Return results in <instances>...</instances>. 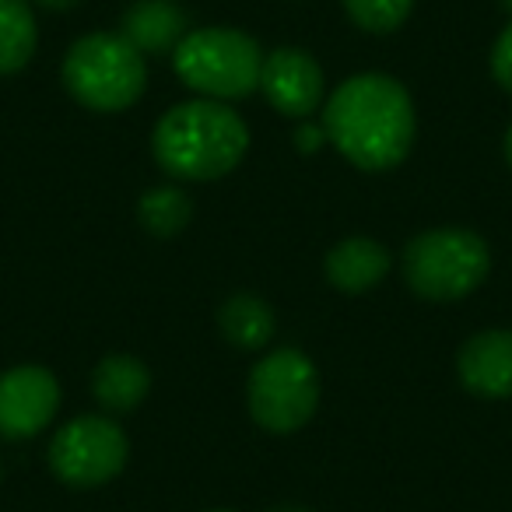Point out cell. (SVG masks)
<instances>
[{
    "mask_svg": "<svg viewBox=\"0 0 512 512\" xmlns=\"http://www.w3.org/2000/svg\"><path fill=\"white\" fill-rule=\"evenodd\" d=\"M32 4H39V8H46V11H67V8H74L78 0H32Z\"/></svg>",
    "mask_w": 512,
    "mask_h": 512,
    "instance_id": "obj_20",
    "label": "cell"
},
{
    "mask_svg": "<svg viewBox=\"0 0 512 512\" xmlns=\"http://www.w3.org/2000/svg\"><path fill=\"white\" fill-rule=\"evenodd\" d=\"M344 8L358 29L383 36V32H393L407 22L414 0H344Z\"/></svg>",
    "mask_w": 512,
    "mask_h": 512,
    "instance_id": "obj_17",
    "label": "cell"
},
{
    "mask_svg": "<svg viewBox=\"0 0 512 512\" xmlns=\"http://www.w3.org/2000/svg\"><path fill=\"white\" fill-rule=\"evenodd\" d=\"M505 158H509V165H512V127H509V134H505Z\"/></svg>",
    "mask_w": 512,
    "mask_h": 512,
    "instance_id": "obj_22",
    "label": "cell"
},
{
    "mask_svg": "<svg viewBox=\"0 0 512 512\" xmlns=\"http://www.w3.org/2000/svg\"><path fill=\"white\" fill-rule=\"evenodd\" d=\"M327 144L365 172L393 169L414 144V102L390 74H355L323 106Z\"/></svg>",
    "mask_w": 512,
    "mask_h": 512,
    "instance_id": "obj_1",
    "label": "cell"
},
{
    "mask_svg": "<svg viewBox=\"0 0 512 512\" xmlns=\"http://www.w3.org/2000/svg\"><path fill=\"white\" fill-rule=\"evenodd\" d=\"M221 334L242 351H256L271 344L278 320H274V309L256 295H232V299L221 306L218 313Z\"/></svg>",
    "mask_w": 512,
    "mask_h": 512,
    "instance_id": "obj_14",
    "label": "cell"
},
{
    "mask_svg": "<svg viewBox=\"0 0 512 512\" xmlns=\"http://www.w3.org/2000/svg\"><path fill=\"white\" fill-rule=\"evenodd\" d=\"M151 148L169 176L211 183L242 162L249 148V130L242 116L228 109V102L193 99L172 106L158 120Z\"/></svg>",
    "mask_w": 512,
    "mask_h": 512,
    "instance_id": "obj_2",
    "label": "cell"
},
{
    "mask_svg": "<svg viewBox=\"0 0 512 512\" xmlns=\"http://www.w3.org/2000/svg\"><path fill=\"white\" fill-rule=\"evenodd\" d=\"M60 407V383L43 365H18L0 376V439L39 435Z\"/></svg>",
    "mask_w": 512,
    "mask_h": 512,
    "instance_id": "obj_8",
    "label": "cell"
},
{
    "mask_svg": "<svg viewBox=\"0 0 512 512\" xmlns=\"http://www.w3.org/2000/svg\"><path fill=\"white\" fill-rule=\"evenodd\" d=\"M260 92L281 116L306 120L323 102V71L306 50H274L260 67Z\"/></svg>",
    "mask_w": 512,
    "mask_h": 512,
    "instance_id": "obj_9",
    "label": "cell"
},
{
    "mask_svg": "<svg viewBox=\"0 0 512 512\" xmlns=\"http://www.w3.org/2000/svg\"><path fill=\"white\" fill-rule=\"evenodd\" d=\"M39 43L29 0H0V74L22 71Z\"/></svg>",
    "mask_w": 512,
    "mask_h": 512,
    "instance_id": "obj_15",
    "label": "cell"
},
{
    "mask_svg": "<svg viewBox=\"0 0 512 512\" xmlns=\"http://www.w3.org/2000/svg\"><path fill=\"white\" fill-rule=\"evenodd\" d=\"M460 383L474 397L505 400L512 397V330H484L460 348L456 358Z\"/></svg>",
    "mask_w": 512,
    "mask_h": 512,
    "instance_id": "obj_10",
    "label": "cell"
},
{
    "mask_svg": "<svg viewBox=\"0 0 512 512\" xmlns=\"http://www.w3.org/2000/svg\"><path fill=\"white\" fill-rule=\"evenodd\" d=\"M64 85L95 113H120L141 99L148 85L144 53L116 32H95L67 50Z\"/></svg>",
    "mask_w": 512,
    "mask_h": 512,
    "instance_id": "obj_4",
    "label": "cell"
},
{
    "mask_svg": "<svg viewBox=\"0 0 512 512\" xmlns=\"http://www.w3.org/2000/svg\"><path fill=\"white\" fill-rule=\"evenodd\" d=\"M130 442L123 428L109 418H74L53 435L50 470L71 488H99L123 470Z\"/></svg>",
    "mask_w": 512,
    "mask_h": 512,
    "instance_id": "obj_7",
    "label": "cell"
},
{
    "mask_svg": "<svg viewBox=\"0 0 512 512\" xmlns=\"http://www.w3.org/2000/svg\"><path fill=\"white\" fill-rule=\"evenodd\" d=\"M491 267L488 242L470 228H432L407 242L404 278L414 295L453 302L484 285Z\"/></svg>",
    "mask_w": 512,
    "mask_h": 512,
    "instance_id": "obj_5",
    "label": "cell"
},
{
    "mask_svg": "<svg viewBox=\"0 0 512 512\" xmlns=\"http://www.w3.org/2000/svg\"><path fill=\"white\" fill-rule=\"evenodd\" d=\"M172 67L200 99L235 102L260 88L264 53L239 29H197L172 50Z\"/></svg>",
    "mask_w": 512,
    "mask_h": 512,
    "instance_id": "obj_3",
    "label": "cell"
},
{
    "mask_svg": "<svg viewBox=\"0 0 512 512\" xmlns=\"http://www.w3.org/2000/svg\"><path fill=\"white\" fill-rule=\"evenodd\" d=\"M211 512H232V509H211Z\"/></svg>",
    "mask_w": 512,
    "mask_h": 512,
    "instance_id": "obj_24",
    "label": "cell"
},
{
    "mask_svg": "<svg viewBox=\"0 0 512 512\" xmlns=\"http://www.w3.org/2000/svg\"><path fill=\"white\" fill-rule=\"evenodd\" d=\"M249 414L260 428L274 435L299 432L309 425L320 404L316 365L299 348H278L249 372L246 383Z\"/></svg>",
    "mask_w": 512,
    "mask_h": 512,
    "instance_id": "obj_6",
    "label": "cell"
},
{
    "mask_svg": "<svg viewBox=\"0 0 512 512\" xmlns=\"http://www.w3.org/2000/svg\"><path fill=\"white\" fill-rule=\"evenodd\" d=\"M271 512H309L306 505H278V509H271Z\"/></svg>",
    "mask_w": 512,
    "mask_h": 512,
    "instance_id": "obj_21",
    "label": "cell"
},
{
    "mask_svg": "<svg viewBox=\"0 0 512 512\" xmlns=\"http://www.w3.org/2000/svg\"><path fill=\"white\" fill-rule=\"evenodd\" d=\"M390 267H393L390 249L376 239H362V235L337 242L327 253V281L337 292H348V295L376 288L390 274Z\"/></svg>",
    "mask_w": 512,
    "mask_h": 512,
    "instance_id": "obj_11",
    "label": "cell"
},
{
    "mask_svg": "<svg viewBox=\"0 0 512 512\" xmlns=\"http://www.w3.org/2000/svg\"><path fill=\"white\" fill-rule=\"evenodd\" d=\"M295 141H299V151H320V144L327 141V130H323V123L320 127H313V123H302L299 127V134H295Z\"/></svg>",
    "mask_w": 512,
    "mask_h": 512,
    "instance_id": "obj_19",
    "label": "cell"
},
{
    "mask_svg": "<svg viewBox=\"0 0 512 512\" xmlns=\"http://www.w3.org/2000/svg\"><path fill=\"white\" fill-rule=\"evenodd\" d=\"M120 36L141 53H169L183 43L186 15L176 0H134L123 15Z\"/></svg>",
    "mask_w": 512,
    "mask_h": 512,
    "instance_id": "obj_12",
    "label": "cell"
},
{
    "mask_svg": "<svg viewBox=\"0 0 512 512\" xmlns=\"http://www.w3.org/2000/svg\"><path fill=\"white\" fill-rule=\"evenodd\" d=\"M151 390V372L141 358L134 355H109L95 365L92 393L106 411L123 414L134 411Z\"/></svg>",
    "mask_w": 512,
    "mask_h": 512,
    "instance_id": "obj_13",
    "label": "cell"
},
{
    "mask_svg": "<svg viewBox=\"0 0 512 512\" xmlns=\"http://www.w3.org/2000/svg\"><path fill=\"white\" fill-rule=\"evenodd\" d=\"M137 218H141V225L148 228L151 235L172 239V235H179L190 225L193 204L176 186H155V190L141 193V200H137Z\"/></svg>",
    "mask_w": 512,
    "mask_h": 512,
    "instance_id": "obj_16",
    "label": "cell"
},
{
    "mask_svg": "<svg viewBox=\"0 0 512 512\" xmlns=\"http://www.w3.org/2000/svg\"><path fill=\"white\" fill-rule=\"evenodd\" d=\"M502 8H512V0H502Z\"/></svg>",
    "mask_w": 512,
    "mask_h": 512,
    "instance_id": "obj_23",
    "label": "cell"
},
{
    "mask_svg": "<svg viewBox=\"0 0 512 512\" xmlns=\"http://www.w3.org/2000/svg\"><path fill=\"white\" fill-rule=\"evenodd\" d=\"M491 74H495V81L505 88V92H512V22L502 29V36L495 39V50H491Z\"/></svg>",
    "mask_w": 512,
    "mask_h": 512,
    "instance_id": "obj_18",
    "label": "cell"
}]
</instances>
